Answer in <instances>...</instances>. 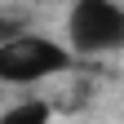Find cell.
I'll list each match as a JSON object with an SVG mask.
<instances>
[{
    "label": "cell",
    "mask_w": 124,
    "mask_h": 124,
    "mask_svg": "<svg viewBox=\"0 0 124 124\" xmlns=\"http://www.w3.org/2000/svg\"><path fill=\"white\" fill-rule=\"evenodd\" d=\"M18 36H27V18L22 13H0V44H9Z\"/></svg>",
    "instance_id": "cell-4"
},
{
    "label": "cell",
    "mask_w": 124,
    "mask_h": 124,
    "mask_svg": "<svg viewBox=\"0 0 124 124\" xmlns=\"http://www.w3.org/2000/svg\"><path fill=\"white\" fill-rule=\"evenodd\" d=\"M71 49L75 53H111L124 44V9L115 0H75L71 9Z\"/></svg>",
    "instance_id": "cell-2"
},
{
    "label": "cell",
    "mask_w": 124,
    "mask_h": 124,
    "mask_svg": "<svg viewBox=\"0 0 124 124\" xmlns=\"http://www.w3.org/2000/svg\"><path fill=\"white\" fill-rule=\"evenodd\" d=\"M0 124H49V102H40V98L18 102V106H9L0 115Z\"/></svg>",
    "instance_id": "cell-3"
},
{
    "label": "cell",
    "mask_w": 124,
    "mask_h": 124,
    "mask_svg": "<svg viewBox=\"0 0 124 124\" xmlns=\"http://www.w3.org/2000/svg\"><path fill=\"white\" fill-rule=\"evenodd\" d=\"M67 67H71V53L44 36H31V31L0 44V80L5 84H36V80L58 75Z\"/></svg>",
    "instance_id": "cell-1"
}]
</instances>
